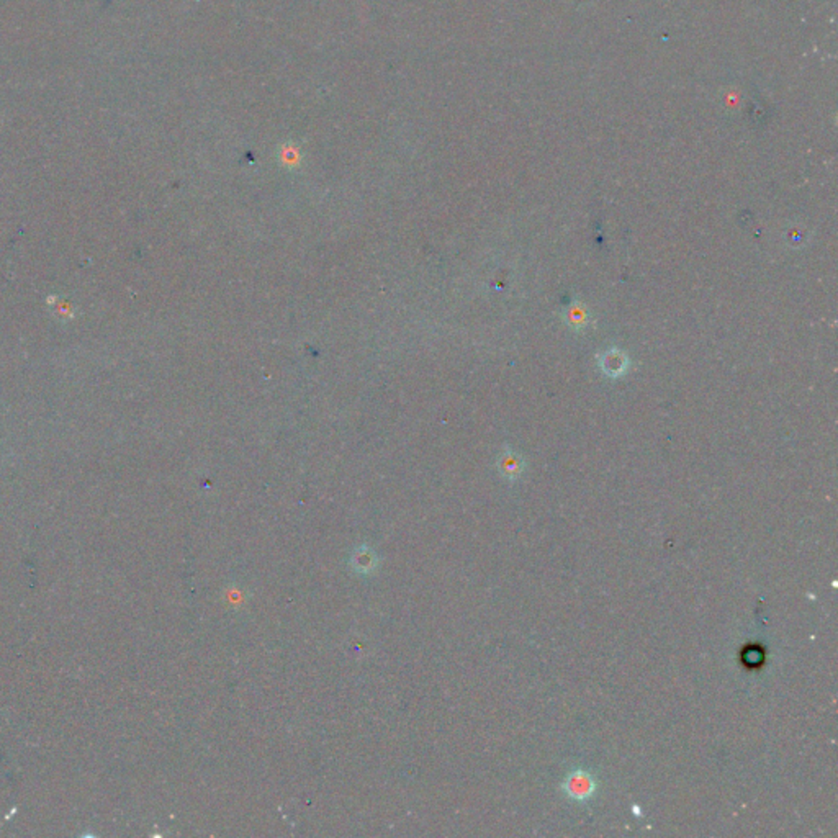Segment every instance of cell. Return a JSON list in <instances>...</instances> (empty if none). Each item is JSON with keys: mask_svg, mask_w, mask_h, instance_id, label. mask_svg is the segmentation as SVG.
I'll return each instance as SVG.
<instances>
[{"mask_svg": "<svg viewBox=\"0 0 838 838\" xmlns=\"http://www.w3.org/2000/svg\"><path fill=\"white\" fill-rule=\"evenodd\" d=\"M500 470L501 473L504 475L506 478L509 480H514L516 477H519L521 470H522V465L519 462V459H516L514 455H504L503 459L500 460Z\"/></svg>", "mask_w": 838, "mask_h": 838, "instance_id": "cell-3", "label": "cell"}, {"mask_svg": "<svg viewBox=\"0 0 838 838\" xmlns=\"http://www.w3.org/2000/svg\"><path fill=\"white\" fill-rule=\"evenodd\" d=\"M350 567H353L357 573H360V575H370V573L375 572L377 567H379V557H377L374 548H370L369 545H362L357 548L353 553V557H350Z\"/></svg>", "mask_w": 838, "mask_h": 838, "instance_id": "cell-2", "label": "cell"}, {"mask_svg": "<svg viewBox=\"0 0 838 838\" xmlns=\"http://www.w3.org/2000/svg\"><path fill=\"white\" fill-rule=\"evenodd\" d=\"M563 791L570 799L584 803V801L593 798L594 791H596V779H594L591 773L577 769V772L568 774L567 779L563 781Z\"/></svg>", "mask_w": 838, "mask_h": 838, "instance_id": "cell-1", "label": "cell"}]
</instances>
